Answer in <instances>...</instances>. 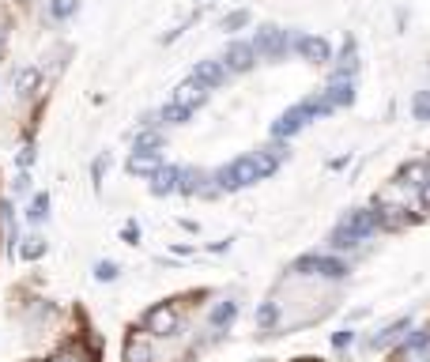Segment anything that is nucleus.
I'll return each instance as SVG.
<instances>
[{"label":"nucleus","instance_id":"f257e3e1","mask_svg":"<svg viewBox=\"0 0 430 362\" xmlns=\"http://www.w3.org/2000/svg\"><path fill=\"white\" fill-rule=\"evenodd\" d=\"M275 167H280V159H275L272 151H257V155H241V159L230 162V167H223L215 174V181H219V189L238 193V189H246V185L275 174Z\"/></svg>","mask_w":430,"mask_h":362},{"label":"nucleus","instance_id":"f03ea898","mask_svg":"<svg viewBox=\"0 0 430 362\" xmlns=\"http://www.w3.org/2000/svg\"><path fill=\"white\" fill-rule=\"evenodd\" d=\"M249 46H253V53H257V57L280 61V57H287V49L294 46V38L287 35V30H280V27H261L257 38H253Z\"/></svg>","mask_w":430,"mask_h":362},{"label":"nucleus","instance_id":"7ed1b4c3","mask_svg":"<svg viewBox=\"0 0 430 362\" xmlns=\"http://www.w3.org/2000/svg\"><path fill=\"white\" fill-rule=\"evenodd\" d=\"M310 117H317V114H313V102H299V106H291V109H287V114L272 125L275 140H291L294 133H302V128L310 125Z\"/></svg>","mask_w":430,"mask_h":362},{"label":"nucleus","instance_id":"20e7f679","mask_svg":"<svg viewBox=\"0 0 430 362\" xmlns=\"http://www.w3.org/2000/svg\"><path fill=\"white\" fill-rule=\"evenodd\" d=\"M294 272H302V276H325V279H344L347 276V265L336 257H302L294 260Z\"/></svg>","mask_w":430,"mask_h":362},{"label":"nucleus","instance_id":"39448f33","mask_svg":"<svg viewBox=\"0 0 430 362\" xmlns=\"http://www.w3.org/2000/svg\"><path fill=\"white\" fill-rule=\"evenodd\" d=\"M143 325H148L151 336H174V332H178V310H174L170 302L151 306L148 317H143Z\"/></svg>","mask_w":430,"mask_h":362},{"label":"nucleus","instance_id":"423d86ee","mask_svg":"<svg viewBox=\"0 0 430 362\" xmlns=\"http://www.w3.org/2000/svg\"><path fill=\"white\" fill-rule=\"evenodd\" d=\"M253 61H257V53H253L249 42H230V46H227V57H223V68H227V72H249Z\"/></svg>","mask_w":430,"mask_h":362},{"label":"nucleus","instance_id":"0eeeda50","mask_svg":"<svg viewBox=\"0 0 430 362\" xmlns=\"http://www.w3.org/2000/svg\"><path fill=\"white\" fill-rule=\"evenodd\" d=\"M294 49H299L306 61H313V64H328V61H333V49H328V42H325V38H313V35L294 38Z\"/></svg>","mask_w":430,"mask_h":362},{"label":"nucleus","instance_id":"6e6552de","mask_svg":"<svg viewBox=\"0 0 430 362\" xmlns=\"http://www.w3.org/2000/svg\"><path fill=\"white\" fill-rule=\"evenodd\" d=\"M125 167H129V174H136V178H151V174L162 167V155L159 151H132Z\"/></svg>","mask_w":430,"mask_h":362},{"label":"nucleus","instance_id":"1a4fd4ad","mask_svg":"<svg viewBox=\"0 0 430 362\" xmlns=\"http://www.w3.org/2000/svg\"><path fill=\"white\" fill-rule=\"evenodd\" d=\"M340 227H347L351 234H359V238H370L374 230H378V212H370V207H359V212H351Z\"/></svg>","mask_w":430,"mask_h":362},{"label":"nucleus","instance_id":"9d476101","mask_svg":"<svg viewBox=\"0 0 430 362\" xmlns=\"http://www.w3.org/2000/svg\"><path fill=\"white\" fill-rule=\"evenodd\" d=\"M204 98H208V87H204L201 80H185V83L174 87V102H181V106H193V109H196Z\"/></svg>","mask_w":430,"mask_h":362},{"label":"nucleus","instance_id":"9b49d317","mask_svg":"<svg viewBox=\"0 0 430 362\" xmlns=\"http://www.w3.org/2000/svg\"><path fill=\"white\" fill-rule=\"evenodd\" d=\"M193 80H201L204 87H223V83H227L223 61H201V64L193 68Z\"/></svg>","mask_w":430,"mask_h":362},{"label":"nucleus","instance_id":"f8f14e48","mask_svg":"<svg viewBox=\"0 0 430 362\" xmlns=\"http://www.w3.org/2000/svg\"><path fill=\"white\" fill-rule=\"evenodd\" d=\"M174 189H178V167H159L151 174V193L155 196H167Z\"/></svg>","mask_w":430,"mask_h":362},{"label":"nucleus","instance_id":"ddd939ff","mask_svg":"<svg viewBox=\"0 0 430 362\" xmlns=\"http://www.w3.org/2000/svg\"><path fill=\"white\" fill-rule=\"evenodd\" d=\"M325 98L333 102V109L336 106H351V102H355V83H351V80H333V87L325 91Z\"/></svg>","mask_w":430,"mask_h":362},{"label":"nucleus","instance_id":"4468645a","mask_svg":"<svg viewBox=\"0 0 430 362\" xmlns=\"http://www.w3.org/2000/svg\"><path fill=\"white\" fill-rule=\"evenodd\" d=\"M38 83H42V72L38 68H19L16 72V95H35L38 91Z\"/></svg>","mask_w":430,"mask_h":362},{"label":"nucleus","instance_id":"2eb2a0df","mask_svg":"<svg viewBox=\"0 0 430 362\" xmlns=\"http://www.w3.org/2000/svg\"><path fill=\"white\" fill-rule=\"evenodd\" d=\"M196 114L193 106H181V102H170V106H162V121H167V125H185V121H189Z\"/></svg>","mask_w":430,"mask_h":362},{"label":"nucleus","instance_id":"dca6fc26","mask_svg":"<svg viewBox=\"0 0 430 362\" xmlns=\"http://www.w3.org/2000/svg\"><path fill=\"white\" fill-rule=\"evenodd\" d=\"M125 362H151V347L143 339H129L125 344Z\"/></svg>","mask_w":430,"mask_h":362},{"label":"nucleus","instance_id":"f3484780","mask_svg":"<svg viewBox=\"0 0 430 362\" xmlns=\"http://www.w3.org/2000/svg\"><path fill=\"white\" fill-rule=\"evenodd\" d=\"M400 181L407 185V181H412V185H423L426 181V162H407V167L400 170Z\"/></svg>","mask_w":430,"mask_h":362},{"label":"nucleus","instance_id":"a211bd4d","mask_svg":"<svg viewBox=\"0 0 430 362\" xmlns=\"http://www.w3.org/2000/svg\"><path fill=\"white\" fill-rule=\"evenodd\" d=\"M234 317H238V306L234 302H223V306H215V310H212V325L223 328V325L234 321Z\"/></svg>","mask_w":430,"mask_h":362},{"label":"nucleus","instance_id":"6ab92c4d","mask_svg":"<svg viewBox=\"0 0 430 362\" xmlns=\"http://www.w3.org/2000/svg\"><path fill=\"white\" fill-rule=\"evenodd\" d=\"M159 147H162V133H155V128L136 136V151H159Z\"/></svg>","mask_w":430,"mask_h":362},{"label":"nucleus","instance_id":"aec40b11","mask_svg":"<svg viewBox=\"0 0 430 362\" xmlns=\"http://www.w3.org/2000/svg\"><path fill=\"white\" fill-rule=\"evenodd\" d=\"M404 328H407V317H404V321H396V325H389V328H385L381 336H374V347H389L393 339H396V336L404 332Z\"/></svg>","mask_w":430,"mask_h":362},{"label":"nucleus","instance_id":"412c9836","mask_svg":"<svg viewBox=\"0 0 430 362\" xmlns=\"http://www.w3.org/2000/svg\"><path fill=\"white\" fill-rule=\"evenodd\" d=\"M76 8H80V0H49V16L53 19H68Z\"/></svg>","mask_w":430,"mask_h":362},{"label":"nucleus","instance_id":"4be33fe9","mask_svg":"<svg viewBox=\"0 0 430 362\" xmlns=\"http://www.w3.org/2000/svg\"><path fill=\"white\" fill-rule=\"evenodd\" d=\"M359 241H362V238L351 234L347 227H336V230H333V246H336V249H351V246H359Z\"/></svg>","mask_w":430,"mask_h":362},{"label":"nucleus","instance_id":"5701e85b","mask_svg":"<svg viewBox=\"0 0 430 362\" xmlns=\"http://www.w3.org/2000/svg\"><path fill=\"white\" fill-rule=\"evenodd\" d=\"M19 253H23L27 260H38L42 253H46V241H42V238H27V241H23V249H19Z\"/></svg>","mask_w":430,"mask_h":362},{"label":"nucleus","instance_id":"b1692460","mask_svg":"<svg viewBox=\"0 0 430 362\" xmlns=\"http://www.w3.org/2000/svg\"><path fill=\"white\" fill-rule=\"evenodd\" d=\"M412 109H415L419 121H430V91H419L415 102H412Z\"/></svg>","mask_w":430,"mask_h":362},{"label":"nucleus","instance_id":"393cba45","mask_svg":"<svg viewBox=\"0 0 430 362\" xmlns=\"http://www.w3.org/2000/svg\"><path fill=\"white\" fill-rule=\"evenodd\" d=\"M426 344H430V328H419V332H412V336H407L404 351H423Z\"/></svg>","mask_w":430,"mask_h":362},{"label":"nucleus","instance_id":"a878e982","mask_svg":"<svg viewBox=\"0 0 430 362\" xmlns=\"http://www.w3.org/2000/svg\"><path fill=\"white\" fill-rule=\"evenodd\" d=\"M46 212H49V196H46V193H38L27 215H30V219H35V223H38V219H46Z\"/></svg>","mask_w":430,"mask_h":362},{"label":"nucleus","instance_id":"bb28decb","mask_svg":"<svg viewBox=\"0 0 430 362\" xmlns=\"http://www.w3.org/2000/svg\"><path fill=\"white\" fill-rule=\"evenodd\" d=\"M249 23V12H230L227 19H223V30H241Z\"/></svg>","mask_w":430,"mask_h":362},{"label":"nucleus","instance_id":"cd10ccee","mask_svg":"<svg viewBox=\"0 0 430 362\" xmlns=\"http://www.w3.org/2000/svg\"><path fill=\"white\" fill-rule=\"evenodd\" d=\"M272 321H275V302H264L261 310H257V325H264V328H268Z\"/></svg>","mask_w":430,"mask_h":362},{"label":"nucleus","instance_id":"c85d7f7f","mask_svg":"<svg viewBox=\"0 0 430 362\" xmlns=\"http://www.w3.org/2000/svg\"><path fill=\"white\" fill-rule=\"evenodd\" d=\"M95 276L102 279V283H109V279H117V265H109V260H102V265L95 268Z\"/></svg>","mask_w":430,"mask_h":362},{"label":"nucleus","instance_id":"c756f323","mask_svg":"<svg viewBox=\"0 0 430 362\" xmlns=\"http://www.w3.org/2000/svg\"><path fill=\"white\" fill-rule=\"evenodd\" d=\"M351 339H355V332H347V328H344V332H336V336H333V344H336V347H347Z\"/></svg>","mask_w":430,"mask_h":362},{"label":"nucleus","instance_id":"7c9ffc66","mask_svg":"<svg viewBox=\"0 0 430 362\" xmlns=\"http://www.w3.org/2000/svg\"><path fill=\"white\" fill-rule=\"evenodd\" d=\"M30 162H35V151H30V147H23V151H19V167H30Z\"/></svg>","mask_w":430,"mask_h":362},{"label":"nucleus","instance_id":"2f4dec72","mask_svg":"<svg viewBox=\"0 0 430 362\" xmlns=\"http://www.w3.org/2000/svg\"><path fill=\"white\" fill-rule=\"evenodd\" d=\"M53 362H83V358L76 355V351H64V355H57V358H53Z\"/></svg>","mask_w":430,"mask_h":362},{"label":"nucleus","instance_id":"473e14b6","mask_svg":"<svg viewBox=\"0 0 430 362\" xmlns=\"http://www.w3.org/2000/svg\"><path fill=\"white\" fill-rule=\"evenodd\" d=\"M125 238L132 241V246H136V238H140V230H136V227H132V223H129V227H125Z\"/></svg>","mask_w":430,"mask_h":362},{"label":"nucleus","instance_id":"72a5a7b5","mask_svg":"<svg viewBox=\"0 0 430 362\" xmlns=\"http://www.w3.org/2000/svg\"><path fill=\"white\" fill-rule=\"evenodd\" d=\"M423 207H426V212H430V181L423 185Z\"/></svg>","mask_w":430,"mask_h":362},{"label":"nucleus","instance_id":"f704fd0d","mask_svg":"<svg viewBox=\"0 0 430 362\" xmlns=\"http://www.w3.org/2000/svg\"><path fill=\"white\" fill-rule=\"evenodd\" d=\"M299 362H317V358H299Z\"/></svg>","mask_w":430,"mask_h":362},{"label":"nucleus","instance_id":"c9c22d12","mask_svg":"<svg viewBox=\"0 0 430 362\" xmlns=\"http://www.w3.org/2000/svg\"><path fill=\"white\" fill-rule=\"evenodd\" d=\"M0 38H4V30H0Z\"/></svg>","mask_w":430,"mask_h":362}]
</instances>
